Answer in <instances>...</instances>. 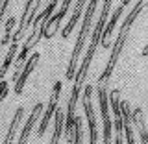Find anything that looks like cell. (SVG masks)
Returning a JSON list of instances; mask_svg holds the SVG:
<instances>
[{"label": "cell", "mask_w": 148, "mask_h": 144, "mask_svg": "<svg viewBox=\"0 0 148 144\" xmlns=\"http://www.w3.org/2000/svg\"><path fill=\"white\" fill-rule=\"evenodd\" d=\"M41 115H43V104H37L35 107L32 109L30 117H28L24 128H22V131H21V137H18V142H17V144H28L30 133H32V129L35 128V124H37V120H39Z\"/></svg>", "instance_id": "obj_7"}, {"label": "cell", "mask_w": 148, "mask_h": 144, "mask_svg": "<svg viewBox=\"0 0 148 144\" xmlns=\"http://www.w3.org/2000/svg\"><path fill=\"white\" fill-rule=\"evenodd\" d=\"M132 118H133V124L137 126L139 129V135H141V144H148V131H146V124H145V117H143V109L141 107H135L133 109Z\"/></svg>", "instance_id": "obj_11"}, {"label": "cell", "mask_w": 148, "mask_h": 144, "mask_svg": "<svg viewBox=\"0 0 148 144\" xmlns=\"http://www.w3.org/2000/svg\"><path fill=\"white\" fill-rule=\"evenodd\" d=\"M130 2H132V0H122V2H120V6H124V8H126Z\"/></svg>", "instance_id": "obj_17"}, {"label": "cell", "mask_w": 148, "mask_h": 144, "mask_svg": "<svg viewBox=\"0 0 148 144\" xmlns=\"http://www.w3.org/2000/svg\"><path fill=\"white\" fill-rule=\"evenodd\" d=\"M39 61H41V54L35 52V54H32L30 59L24 63V68H22V70H18V76H17V80H15V94L17 96L22 94L28 78H30V74L35 70V67H37V63H39Z\"/></svg>", "instance_id": "obj_5"}, {"label": "cell", "mask_w": 148, "mask_h": 144, "mask_svg": "<svg viewBox=\"0 0 148 144\" xmlns=\"http://www.w3.org/2000/svg\"><path fill=\"white\" fill-rule=\"evenodd\" d=\"M8 92H9V87H8V81H0V104H2L4 100H6V96H8Z\"/></svg>", "instance_id": "obj_14"}, {"label": "cell", "mask_w": 148, "mask_h": 144, "mask_svg": "<svg viewBox=\"0 0 148 144\" xmlns=\"http://www.w3.org/2000/svg\"><path fill=\"white\" fill-rule=\"evenodd\" d=\"M34 2H35V0H26L24 11H22L21 22H18V28H17L15 33L11 35V41H9V43H18V41H21V37L24 35V31L30 28V20H28V17H30V9H32V6H34Z\"/></svg>", "instance_id": "obj_8"}, {"label": "cell", "mask_w": 148, "mask_h": 144, "mask_svg": "<svg viewBox=\"0 0 148 144\" xmlns=\"http://www.w3.org/2000/svg\"><path fill=\"white\" fill-rule=\"evenodd\" d=\"M17 52H18V43H9L8 55H6V59H4L2 67H0V78H4V76H6V72L9 70V67L13 65V59H15Z\"/></svg>", "instance_id": "obj_12"}, {"label": "cell", "mask_w": 148, "mask_h": 144, "mask_svg": "<svg viewBox=\"0 0 148 144\" xmlns=\"http://www.w3.org/2000/svg\"><path fill=\"white\" fill-rule=\"evenodd\" d=\"M22 117H24V107H18L15 111V115H13V118H11V124H9V129H8V135H6V139H4L2 144H13V139H15L17 128H18V124H21Z\"/></svg>", "instance_id": "obj_10"}, {"label": "cell", "mask_w": 148, "mask_h": 144, "mask_svg": "<svg viewBox=\"0 0 148 144\" xmlns=\"http://www.w3.org/2000/svg\"><path fill=\"white\" fill-rule=\"evenodd\" d=\"M111 4H113V0H104V8H102V11H100V17H98V20H96V24L92 26V35H91L89 48H87L85 55H83V61L80 65V68H76V72H74V80H72L74 85H72V91H71V98H69L67 113H65V122H63V129H65V135H67L69 141L72 139L74 117H76V102H78V96H80V89H82L83 83H85L87 76H89V67H91L92 57H95L96 48H98V44H100L102 31H104L106 24H108Z\"/></svg>", "instance_id": "obj_1"}, {"label": "cell", "mask_w": 148, "mask_h": 144, "mask_svg": "<svg viewBox=\"0 0 148 144\" xmlns=\"http://www.w3.org/2000/svg\"><path fill=\"white\" fill-rule=\"evenodd\" d=\"M83 6H85V0H76V6H74L72 15H71V18H69L67 26H65V28H63V31H61V37H63V39H69V37H71L72 30H74V26H76L78 18H80L82 11H83Z\"/></svg>", "instance_id": "obj_9"}, {"label": "cell", "mask_w": 148, "mask_h": 144, "mask_svg": "<svg viewBox=\"0 0 148 144\" xmlns=\"http://www.w3.org/2000/svg\"><path fill=\"white\" fill-rule=\"evenodd\" d=\"M59 94H61V81L58 80V81L54 83L52 94H50V102H48V105H46L43 117H41V124H39V129H37V135H39V137H43V135H45V131L48 129V124H50V120H52V117H54L56 109H58Z\"/></svg>", "instance_id": "obj_4"}, {"label": "cell", "mask_w": 148, "mask_h": 144, "mask_svg": "<svg viewBox=\"0 0 148 144\" xmlns=\"http://www.w3.org/2000/svg\"><path fill=\"white\" fill-rule=\"evenodd\" d=\"M8 4H9V0H0V20L4 18V13H6Z\"/></svg>", "instance_id": "obj_15"}, {"label": "cell", "mask_w": 148, "mask_h": 144, "mask_svg": "<svg viewBox=\"0 0 148 144\" xmlns=\"http://www.w3.org/2000/svg\"><path fill=\"white\" fill-rule=\"evenodd\" d=\"M71 4H72V0H63L59 11H58V13H52V17H50L48 20L41 22V24H39V39H43V37H45V39H52V37L58 33L59 22L65 18V15H67V11H69V8H71Z\"/></svg>", "instance_id": "obj_3"}, {"label": "cell", "mask_w": 148, "mask_h": 144, "mask_svg": "<svg viewBox=\"0 0 148 144\" xmlns=\"http://www.w3.org/2000/svg\"><path fill=\"white\" fill-rule=\"evenodd\" d=\"M17 24L15 17L8 18L6 22V31H4V41H0V44H9V41H11V33H13V26Z\"/></svg>", "instance_id": "obj_13"}, {"label": "cell", "mask_w": 148, "mask_h": 144, "mask_svg": "<svg viewBox=\"0 0 148 144\" xmlns=\"http://www.w3.org/2000/svg\"><path fill=\"white\" fill-rule=\"evenodd\" d=\"M111 102V109H113V117H115V142L113 144H122V113H120V94L119 91L111 92V98H108Z\"/></svg>", "instance_id": "obj_6"}, {"label": "cell", "mask_w": 148, "mask_h": 144, "mask_svg": "<svg viewBox=\"0 0 148 144\" xmlns=\"http://www.w3.org/2000/svg\"><path fill=\"white\" fill-rule=\"evenodd\" d=\"M141 55H143V57H148V44L145 46V48H143V52H141Z\"/></svg>", "instance_id": "obj_16"}, {"label": "cell", "mask_w": 148, "mask_h": 144, "mask_svg": "<svg viewBox=\"0 0 148 144\" xmlns=\"http://www.w3.org/2000/svg\"><path fill=\"white\" fill-rule=\"evenodd\" d=\"M96 6H98V0H91L89 6H87V9L83 11V22H82V28H80V33H78V39H76V44H74L72 55H71L69 65H67V80L69 81L74 80V72H76L78 59H80V54H82V50H83L85 39H87V35H89V30L92 28V17H95Z\"/></svg>", "instance_id": "obj_2"}]
</instances>
